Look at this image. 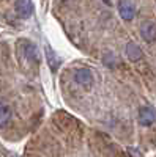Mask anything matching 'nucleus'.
Returning a JSON list of instances; mask_svg holds the SVG:
<instances>
[{
	"label": "nucleus",
	"instance_id": "nucleus-8",
	"mask_svg": "<svg viewBox=\"0 0 156 157\" xmlns=\"http://www.w3.org/2000/svg\"><path fill=\"white\" fill-rule=\"evenodd\" d=\"M16 10L21 16L24 17H27L32 14V3H30V0H18L16 2Z\"/></svg>",
	"mask_w": 156,
	"mask_h": 157
},
{
	"label": "nucleus",
	"instance_id": "nucleus-5",
	"mask_svg": "<svg viewBox=\"0 0 156 157\" xmlns=\"http://www.w3.org/2000/svg\"><path fill=\"white\" fill-rule=\"evenodd\" d=\"M118 13L125 21H131L136 14V6L129 2V0H122L118 3Z\"/></svg>",
	"mask_w": 156,
	"mask_h": 157
},
{
	"label": "nucleus",
	"instance_id": "nucleus-9",
	"mask_svg": "<svg viewBox=\"0 0 156 157\" xmlns=\"http://www.w3.org/2000/svg\"><path fill=\"white\" fill-rule=\"evenodd\" d=\"M46 55H47L49 66H50L52 69H57V68H58V64H60V60H58V57L54 54V52L50 50V47H49V46H46Z\"/></svg>",
	"mask_w": 156,
	"mask_h": 157
},
{
	"label": "nucleus",
	"instance_id": "nucleus-2",
	"mask_svg": "<svg viewBox=\"0 0 156 157\" xmlns=\"http://www.w3.org/2000/svg\"><path fill=\"white\" fill-rule=\"evenodd\" d=\"M137 120L140 126H151L156 121V110L151 105H144L139 109V115H137Z\"/></svg>",
	"mask_w": 156,
	"mask_h": 157
},
{
	"label": "nucleus",
	"instance_id": "nucleus-10",
	"mask_svg": "<svg viewBox=\"0 0 156 157\" xmlns=\"http://www.w3.org/2000/svg\"><path fill=\"white\" fill-rule=\"evenodd\" d=\"M104 63H106L107 66L114 68L115 63H118V60H117V57H115L114 54H106V55H104Z\"/></svg>",
	"mask_w": 156,
	"mask_h": 157
},
{
	"label": "nucleus",
	"instance_id": "nucleus-1",
	"mask_svg": "<svg viewBox=\"0 0 156 157\" xmlns=\"http://www.w3.org/2000/svg\"><path fill=\"white\" fill-rule=\"evenodd\" d=\"M18 58L21 61V64L29 69V68H35L38 63H40V54H38V49L32 41L27 39H19L18 43Z\"/></svg>",
	"mask_w": 156,
	"mask_h": 157
},
{
	"label": "nucleus",
	"instance_id": "nucleus-6",
	"mask_svg": "<svg viewBox=\"0 0 156 157\" xmlns=\"http://www.w3.org/2000/svg\"><path fill=\"white\" fill-rule=\"evenodd\" d=\"M126 55H128V58L131 61H137V60L142 58L144 54H142V49L136 43H128L126 44Z\"/></svg>",
	"mask_w": 156,
	"mask_h": 157
},
{
	"label": "nucleus",
	"instance_id": "nucleus-11",
	"mask_svg": "<svg viewBox=\"0 0 156 157\" xmlns=\"http://www.w3.org/2000/svg\"><path fill=\"white\" fill-rule=\"evenodd\" d=\"M128 152H129V154H131L133 157H142V154H140L139 151H136V149H133V148H129V149H128Z\"/></svg>",
	"mask_w": 156,
	"mask_h": 157
},
{
	"label": "nucleus",
	"instance_id": "nucleus-3",
	"mask_svg": "<svg viewBox=\"0 0 156 157\" xmlns=\"http://www.w3.org/2000/svg\"><path fill=\"white\" fill-rule=\"evenodd\" d=\"M140 36L145 39L147 43H153L156 41V24L151 21H144L140 24Z\"/></svg>",
	"mask_w": 156,
	"mask_h": 157
},
{
	"label": "nucleus",
	"instance_id": "nucleus-7",
	"mask_svg": "<svg viewBox=\"0 0 156 157\" xmlns=\"http://www.w3.org/2000/svg\"><path fill=\"white\" fill-rule=\"evenodd\" d=\"M10 120H11V110H10V107L6 105L5 102L0 101V129L5 127L10 123Z\"/></svg>",
	"mask_w": 156,
	"mask_h": 157
},
{
	"label": "nucleus",
	"instance_id": "nucleus-4",
	"mask_svg": "<svg viewBox=\"0 0 156 157\" xmlns=\"http://www.w3.org/2000/svg\"><path fill=\"white\" fill-rule=\"evenodd\" d=\"M74 80L82 85L84 88H88V86H92L93 83V74L90 69H85V68H81V69H77L74 72Z\"/></svg>",
	"mask_w": 156,
	"mask_h": 157
}]
</instances>
